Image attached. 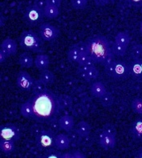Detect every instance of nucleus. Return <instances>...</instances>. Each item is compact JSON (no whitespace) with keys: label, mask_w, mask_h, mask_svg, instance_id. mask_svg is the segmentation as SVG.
<instances>
[{"label":"nucleus","mask_w":142,"mask_h":158,"mask_svg":"<svg viewBox=\"0 0 142 158\" xmlns=\"http://www.w3.org/2000/svg\"><path fill=\"white\" fill-rule=\"evenodd\" d=\"M57 97H58L59 105L61 111L68 108L72 104V98L68 95H59Z\"/></svg>","instance_id":"26"},{"label":"nucleus","mask_w":142,"mask_h":158,"mask_svg":"<svg viewBox=\"0 0 142 158\" xmlns=\"http://www.w3.org/2000/svg\"><path fill=\"white\" fill-rule=\"evenodd\" d=\"M35 80L31 75L25 71H20L16 77V84L20 90L23 92H30L32 90Z\"/></svg>","instance_id":"9"},{"label":"nucleus","mask_w":142,"mask_h":158,"mask_svg":"<svg viewBox=\"0 0 142 158\" xmlns=\"http://www.w3.org/2000/svg\"><path fill=\"white\" fill-rule=\"evenodd\" d=\"M34 4L38 7L44 10V7L47 6V0H34Z\"/></svg>","instance_id":"37"},{"label":"nucleus","mask_w":142,"mask_h":158,"mask_svg":"<svg viewBox=\"0 0 142 158\" xmlns=\"http://www.w3.org/2000/svg\"><path fill=\"white\" fill-rule=\"evenodd\" d=\"M78 73L87 81H92L98 78L100 72L93 64L87 66H79Z\"/></svg>","instance_id":"11"},{"label":"nucleus","mask_w":142,"mask_h":158,"mask_svg":"<svg viewBox=\"0 0 142 158\" xmlns=\"http://www.w3.org/2000/svg\"><path fill=\"white\" fill-rule=\"evenodd\" d=\"M141 50H142V44H141ZM141 59H142V57H141Z\"/></svg>","instance_id":"46"},{"label":"nucleus","mask_w":142,"mask_h":158,"mask_svg":"<svg viewBox=\"0 0 142 158\" xmlns=\"http://www.w3.org/2000/svg\"><path fill=\"white\" fill-rule=\"evenodd\" d=\"M111 44H112V52H113L115 56H124V55L126 54V52H127L126 48H124V47L122 46V45L117 44V43H116L115 41L113 43H111Z\"/></svg>","instance_id":"29"},{"label":"nucleus","mask_w":142,"mask_h":158,"mask_svg":"<svg viewBox=\"0 0 142 158\" xmlns=\"http://www.w3.org/2000/svg\"><path fill=\"white\" fill-rule=\"evenodd\" d=\"M106 74L110 78L117 80H125L130 75L128 64L120 60H112L104 66Z\"/></svg>","instance_id":"4"},{"label":"nucleus","mask_w":142,"mask_h":158,"mask_svg":"<svg viewBox=\"0 0 142 158\" xmlns=\"http://www.w3.org/2000/svg\"><path fill=\"white\" fill-rule=\"evenodd\" d=\"M91 129H92V128H91L90 124L86 121L82 120L76 125V132L80 137H87L88 135L90 134Z\"/></svg>","instance_id":"21"},{"label":"nucleus","mask_w":142,"mask_h":158,"mask_svg":"<svg viewBox=\"0 0 142 158\" xmlns=\"http://www.w3.org/2000/svg\"><path fill=\"white\" fill-rule=\"evenodd\" d=\"M33 107V117L40 123H50L56 119L60 110L57 95L45 89L30 99Z\"/></svg>","instance_id":"1"},{"label":"nucleus","mask_w":142,"mask_h":158,"mask_svg":"<svg viewBox=\"0 0 142 158\" xmlns=\"http://www.w3.org/2000/svg\"><path fill=\"white\" fill-rule=\"evenodd\" d=\"M7 57H9V55H8L4 50L0 49V63H1V64L3 63L4 61L6 60Z\"/></svg>","instance_id":"39"},{"label":"nucleus","mask_w":142,"mask_h":158,"mask_svg":"<svg viewBox=\"0 0 142 158\" xmlns=\"http://www.w3.org/2000/svg\"><path fill=\"white\" fill-rule=\"evenodd\" d=\"M39 79L44 83L45 86L48 87L53 84L56 80V76L53 74V72H52L48 69H46V70L41 71Z\"/></svg>","instance_id":"20"},{"label":"nucleus","mask_w":142,"mask_h":158,"mask_svg":"<svg viewBox=\"0 0 142 158\" xmlns=\"http://www.w3.org/2000/svg\"><path fill=\"white\" fill-rule=\"evenodd\" d=\"M15 141L9 140H0V150L6 155L11 154L15 150Z\"/></svg>","instance_id":"22"},{"label":"nucleus","mask_w":142,"mask_h":158,"mask_svg":"<svg viewBox=\"0 0 142 158\" xmlns=\"http://www.w3.org/2000/svg\"><path fill=\"white\" fill-rule=\"evenodd\" d=\"M50 64V60L47 55L40 54L35 58V66L40 71H44L48 69Z\"/></svg>","instance_id":"18"},{"label":"nucleus","mask_w":142,"mask_h":158,"mask_svg":"<svg viewBox=\"0 0 142 158\" xmlns=\"http://www.w3.org/2000/svg\"><path fill=\"white\" fill-rule=\"evenodd\" d=\"M132 111L136 114L142 115V98H136L131 104Z\"/></svg>","instance_id":"31"},{"label":"nucleus","mask_w":142,"mask_h":158,"mask_svg":"<svg viewBox=\"0 0 142 158\" xmlns=\"http://www.w3.org/2000/svg\"><path fill=\"white\" fill-rule=\"evenodd\" d=\"M108 1H109V2H110V3H113V2H114L116 0H108Z\"/></svg>","instance_id":"44"},{"label":"nucleus","mask_w":142,"mask_h":158,"mask_svg":"<svg viewBox=\"0 0 142 158\" xmlns=\"http://www.w3.org/2000/svg\"><path fill=\"white\" fill-rule=\"evenodd\" d=\"M94 2L97 6H104L107 4L110 3L108 0H94Z\"/></svg>","instance_id":"40"},{"label":"nucleus","mask_w":142,"mask_h":158,"mask_svg":"<svg viewBox=\"0 0 142 158\" xmlns=\"http://www.w3.org/2000/svg\"><path fill=\"white\" fill-rule=\"evenodd\" d=\"M70 146V139L64 133L56 135L55 136V148L60 151L66 150Z\"/></svg>","instance_id":"12"},{"label":"nucleus","mask_w":142,"mask_h":158,"mask_svg":"<svg viewBox=\"0 0 142 158\" xmlns=\"http://www.w3.org/2000/svg\"><path fill=\"white\" fill-rule=\"evenodd\" d=\"M141 60V64H142V59H141V60Z\"/></svg>","instance_id":"47"},{"label":"nucleus","mask_w":142,"mask_h":158,"mask_svg":"<svg viewBox=\"0 0 142 158\" xmlns=\"http://www.w3.org/2000/svg\"><path fill=\"white\" fill-rule=\"evenodd\" d=\"M21 136V132L17 126L12 124H2L0 127V140L17 141Z\"/></svg>","instance_id":"8"},{"label":"nucleus","mask_w":142,"mask_h":158,"mask_svg":"<svg viewBox=\"0 0 142 158\" xmlns=\"http://www.w3.org/2000/svg\"><path fill=\"white\" fill-rule=\"evenodd\" d=\"M90 92L92 96L98 99L103 97L108 92L106 88L104 86V84H102L101 82H99V81L93 83L91 85Z\"/></svg>","instance_id":"17"},{"label":"nucleus","mask_w":142,"mask_h":158,"mask_svg":"<svg viewBox=\"0 0 142 158\" xmlns=\"http://www.w3.org/2000/svg\"><path fill=\"white\" fill-rule=\"evenodd\" d=\"M44 40L33 31H24L19 37L21 48L27 52H40L44 48Z\"/></svg>","instance_id":"3"},{"label":"nucleus","mask_w":142,"mask_h":158,"mask_svg":"<svg viewBox=\"0 0 142 158\" xmlns=\"http://www.w3.org/2000/svg\"><path fill=\"white\" fill-rule=\"evenodd\" d=\"M140 10H141V12H142V3L140 4Z\"/></svg>","instance_id":"45"},{"label":"nucleus","mask_w":142,"mask_h":158,"mask_svg":"<svg viewBox=\"0 0 142 158\" xmlns=\"http://www.w3.org/2000/svg\"><path fill=\"white\" fill-rule=\"evenodd\" d=\"M129 3L132 4H141L142 3V0H127Z\"/></svg>","instance_id":"41"},{"label":"nucleus","mask_w":142,"mask_h":158,"mask_svg":"<svg viewBox=\"0 0 142 158\" xmlns=\"http://www.w3.org/2000/svg\"><path fill=\"white\" fill-rule=\"evenodd\" d=\"M88 52L93 63L100 64L105 66L108 63L114 60V53L112 52V44L100 35H96L86 41Z\"/></svg>","instance_id":"2"},{"label":"nucleus","mask_w":142,"mask_h":158,"mask_svg":"<svg viewBox=\"0 0 142 158\" xmlns=\"http://www.w3.org/2000/svg\"><path fill=\"white\" fill-rule=\"evenodd\" d=\"M44 12L43 9L38 7L35 4L27 7L23 13V21L24 23L30 27L37 26L44 21Z\"/></svg>","instance_id":"5"},{"label":"nucleus","mask_w":142,"mask_h":158,"mask_svg":"<svg viewBox=\"0 0 142 158\" xmlns=\"http://www.w3.org/2000/svg\"><path fill=\"white\" fill-rule=\"evenodd\" d=\"M39 35L44 42H52L60 36V31L49 23H44L40 25Z\"/></svg>","instance_id":"7"},{"label":"nucleus","mask_w":142,"mask_h":158,"mask_svg":"<svg viewBox=\"0 0 142 158\" xmlns=\"http://www.w3.org/2000/svg\"><path fill=\"white\" fill-rule=\"evenodd\" d=\"M88 0H71V4L75 10H84L88 6Z\"/></svg>","instance_id":"32"},{"label":"nucleus","mask_w":142,"mask_h":158,"mask_svg":"<svg viewBox=\"0 0 142 158\" xmlns=\"http://www.w3.org/2000/svg\"><path fill=\"white\" fill-rule=\"evenodd\" d=\"M86 156L79 150H72L71 152L63 153L61 158H84Z\"/></svg>","instance_id":"33"},{"label":"nucleus","mask_w":142,"mask_h":158,"mask_svg":"<svg viewBox=\"0 0 142 158\" xmlns=\"http://www.w3.org/2000/svg\"><path fill=\"white\" fill-rule=\"evenodd\" d=\"M130 133L135 140L142 141V118L132 122L130 127Z\"/></svg>","instance_id":"16"},{"label":"nucleus","mask_w":142,"mask_h":158,"mask_svg":"<svg viewBox=\"0 0 142 158\" xmlns=\"http://www.w3.org/2000/svg\"><path fill=\"white\" fill-rule=\"evenodd\" d=\"M59 125L62 130L65 132H71L73 130L75 126L74 119L69 115H64L61 116L59 120Z\"/></svg>","instance_id":"15"},{"label":"nucleus","mask_w":142,"mask_h":158,"mask_svg":"<svg viewBox=\"0 0 142 158\" xmlns=\"http://www.w3.org/2000/svg\"><path fill=\"white\" fill-rule=\"evenodd\" d=\"M130 41L131 37L127 32L120 31L117 33V35L115 36V42L122 45L126 48H128V45L130 44Z\"/></svg>","instance_id":"24"},{"label":"nucleus","mask_w":142,"mask_h":158,"mask_svg":"<svg viewBox=\"0 0 142 158\" xmlns=\"http://www.w3.org/2000/svg\"><path fill=\"white\" fill-rule=\"evenodd\" d=\"M63 153L60 152V150H58L57 148L56 149H53V148H50V149H48L43 157L45 158H61Z\"/></svg>","instance_id":"36"},{"label":"nucleus","mask_w":142,"mask_h":158,"mask_svg":"<svg viewBox=\"0 0 142 158\" xmlns=\"http://www.w3.org/2000/svg\"><path fill=\"white\" fill-rule=\"evenodd\" d=\"M1 49L5 51L9 55V56H10L16 54L18 50V45L13 39L8 37V38L4 39L1 44Z\"/></svg>","instance_id":"13"},{"label":"nucleus","mask_w":142,"mask_h":158,"mask_svg":"<svg viewBox=\"0 0 142 158\" xmlns=\"http://www.w3.org/2000/svg\"><path fill=\"white\" fill-rule=\"evenodd\" d=\"M140 34L142 35V20H141V22H140Z\"/></svg>","instance_id":"43"},{"label":"nucleus","mask_w":142,"mask_h":158,"mask_svg":"<svg viewBox=\"0 0 142 158\" xmlns=\"http://www.w3.org/2000/svg\"><path fill=\"white\" fill-rule=\"evenodd\" d=\"M44 12L45 18L55 19L60 15V8L50 4H47V6L44 9Z\"/></svg>","instance_id":"25"},{"label":"nucleus","mask_w":142,"mask_h":158,"mask_svg":"<svg viewBox=\"0 0 142 158\" xmlns=\"http://www.w3.org/2000/svg\"><path fill=\"white\" fill-rule=\"evenodd\" d=\"M136 156V157H138V158H142V148H140V149L137 151Z\"/></svg>","instance_id":"42"},{"label":"nucleus","mask_w":142,"mask_h":158,"mask_svg":"<svg viewBox=\"0 0 142 158\" xmlns=\"http://www.w3.org/2000/svg\"><path fill=\"white\" fill-rule=\"evenodd\" d=\"M116 135L111 130L104 129L100 136V144L104 150L113 149L116 146Z\"/></svg>","instance_id":"10"},{"label":"nucleus","mask_w":142,"mask_h":158,"mask_svg":"<svg viewBox=\"0 0 142 158\" xmlns=\"http://www.w3.org/2000/svg\"><path fill=\"white\" fill-rule=\"evenodd\" d=\"M45 89H46V86L44 85V83H43L40 79L35 80L34 85H33V88H32L33 95L38 94V93L43 92V91H44Z\"/></svg>","instance_id":"34"},{"label":"nucleus","mask_w":142,"mask_h":158,"mask_svg":"<svg viewBox=\"0 0 142 158\" xmlns=\"http://www.w3.org/2000/svg\"><path fill=\"white\" fill-rule=\"evenodd\" d=\"M130 56L132 60H141L142 57V50L141 44H136L132 47L130 51Z\"/></svg>","instance_id":"30"},{"label":"nucleus","mask_w":142,"mask_h":158,"mask_svg":"<svg viewBox=\"0 0 142 158\" xmlns=\"http://www.w3.org/2000/svg\"><path fill=\"white\" fill-rule=\"evenodd\" d=\"M20 113L24 118L32 119L33 117V107L30 100L23 103L20 106Z\"/></svg>","instance_id":"23"},{"label":"nucleus","mask_w":142,"mask_h":158,"mask_svg":"<svg viewBox=\"0 0 142 158\" xmlns=\"http://www.w3.org/2000/svg\"><path fill=\"white\" fill-rule=\"evenodd\" d=\"M129 73L135 79L142 78V64L141 60H132L128 64Z\"/></svg>","instance_id":"14"},{"label":"nucleus","mask_w":142,"mask_h":158,"mask_svg":"<svg viewBox=\"0 0 142 158\" xmlns=\"http://www.w3.org/2000/svg\"><path fill=\"white\" fill-rule=\"evenodd\" d=\"M93 61L91 59L90 56L88 54V52H81L79 57L78 62L77 64H79V66H87V65H91L92 64Z\"/></svg>","instance_id":"28"},{"label":"nucleus","mask_w":142,"mask_h":158,"mask_svg":"<svg viewBox=\"0 0 142 158\" xmlns=\"http://www.w3.org/2000/svg\"><path fill=\"white\" fill-rule=\"evenodd\" d=\"M18 63L23 68H30L35 64V59L29 52H26L20 55Z\"/></svg>","instance_id":"19"},{"label":"nucleus","mask_w":142,"mask_h":158,"mask_svg":"<svg viewBox=\"0 0 142 158\" xmlns=\"http://www.w3.org/2000/svg\"><path fill=\"white\" fill-rule=\"evenodd\" d=\"M55 133L50 130H42L36 136V145L40 149L48 150L55 146Z\"/></svg>","instance_id":"6"},{"label":"nucleus","mask_w":142,"mask_h":158,"mask_svg":"<svg viewBox=\"0 0 142 158\" xmlns=\"http://www.w3.org/2000/svg\"><path fill=\"white\" fill-rule=\"evenodd\" d=\"M61 2H62V0H47V3L52 5V6H57L59 8L61 6Z\"/></svg>","instance_id":"38"},{"label":"nucleus","mask_w":142,"mask_h":158,"mask_svg":"<svg viewBox=\"0 0 142 158\" xmlns=\"http://www.w3.org/2000/svg\"><path fill=\"white\" fill-rule=\"evenodd\" d=\"M100 103H101V104H102L103 106L109 107L112 104L114 99H113V96H112V94H111V93H109V92H107L106 94L104 95L103 97H101V98L100 99Z\"/></svg>","instance_id":"35"},{"label":"nucleus","mask_w":142,"mask_h":158,"mask_svg":"<svg viewBox=\"0 0 142 158\" xmlns=\"http://www.w3.org/2000/svg\"><path fill=\"white\" fill-rule=\"evenodd\" d=\"M80 52L78 48L76 46L72 45L67 52V56H68V60L71 63H77L78 62L79 57H80Z\"/></svg>","instance_id":"27"}]
</instances>
